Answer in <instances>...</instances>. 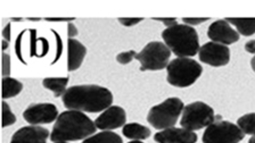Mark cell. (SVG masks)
Listing matches in <instances>:
<instances>
[{"mask_svg": "<svg viewBox=\"0 0 255 143\" xmlns=\"http://www.w3.org/2000/svg\"><path fill=\"white\" fill-rule=\"evenodd\" d=\"M64 106L69 110L82 113H101L113 103V94L107 87L96 84L74 85L62 97Z\"/></svg>", "mask_w": 255, "mask_h": 143, "instance_id": "cell-1", "label": "cell"}, {"mask_svg": "<svg viewBox=\"0 0 255 143\" xmlns=\"http://www.w3.org/2000/svg\"><path fill=\"white\" fill-rule=\"evenodd\" d=\"M96 130L95 122L82 111L66 110L56 119L50 133V141L55 143L86 140L95 134Z\"/></svg>", "mask_w": 255, "mask_h": 143, "instance_id": "cell-2", "label": "cell"}, {"mask_svg": "<svg viewBox=\"0 0 255 143\" xmlns=\"http://www.w3.org/2000/svg\"><path fill=\"white\" fill-rule=\"evenodd\" d=\"M166 47L180 58H190L198 54L199 40L197 31L186 24H177L162 32Z\"/></svg>", "mask_w": 255, "mask_h": 143, "instance_id": "cell-3", "label": "cell"}, {"mask_svg": "<svg viewBox=\"0 0 255 143\" xmlns=\"http://www.w3.org/2000/svg\"><path fill=\"white\" fill-rule=\"evenodd\" d=\"M166 79L175 87H188L193 85L203 73V67L191 58H175L166 67Z\"/></svg>", "mask_w": 255, "mask_h": 143, "instance_id": "cell-4", "label": "cell"}, {"mask_svg": "<svg viewBox=\"0 0 255 143\" xmlns=\"http://www.w3.org/2000/svg\"><path fill=\"white\" fill-rule=\"evenodd\" d=\"M183 102L179 98H167L166 100L151 107L147 115V122L156 130H166L174 127L182 114Z\"/></svg>", "mask_w": 255, "mask_h": 143, "instance_id": "cell-5", "label": "cell"}, {"mask_svg": "<svg viewBox=\"0 0 255 143\" xmlns=\"http://www.w3.org/2000/svg\"><path fill=\"white\" fill-rule=\"evenodd\" d=\"M215 121V115L212 107L202 101H195L185 106L180 119L182 129L188 131H198L210 126Z\"/></svg>", "mask_w": 255, "mask_h": 143, "instance_id": "cell-6", "label": "cell"}, {"mask_svg": "<svg viewBox=\"0 0 255 143\" xmlns=\"http://www.w3.org/2000/svg\"><path fill=\"white\" fill-rule=\"evenodd\" d=\"M171 50L165 43L159 41H151L142 48L137 54L135 59L140 63V71H161L169 65Z\"/></svg>", "mask_w": 255, "mask_h": 143, "instance_id": "cell-7", "label": "cell"}, {"mask_svg": "<svg viewBox=\"0 0 255 143\" xmlns=\"http://www.w3.org/2000/svg\"><path fill=\"white\" fill-rule=\"evenodd\" d=\"M245 134L238 125L231 122L221 121L220 116L206 127L203 134V143H239L244 139Z\"/></svg>", "mask_w": 255, "mask_h": 143, "instance_id": "cell-8", "label": "cell"}, {"mask_svg": "<svg viewBox=\"0 0 255 143\" xmlns=\"http://www.w3.org/2000/svg\"><path fill=\"white\" fill-rule=\"evenodd\" d=\"M58 116L57 107L53 103H32L23 113V118L31 125L50 124Z\"/></svg>", "mask_w": 255, "mask_h": 143, "instance_id": "cell-9", "label": "cell"}, {"mask_svg": "<svg viewBox=\"0 0 255 143\" xmlns=\"http://www.w3.org/2000/svg\"><path fill=\"white\" fill-rule=\"evenodd\" d=\"M198 57L202 63L213 67L226 66L230 62V49L217 42H207L199 48Z\"/></svg>", "mask_w": 255, "mask_h": 143, "instance_id": "cell-10", "label": "cell"}, {"mask_svg": "<svg viewBox=\"0 0 255 143\" xmlns=\"http://www.w3.org/2000/svg\"><path fill=\"white\" fill-rule=\"evenodd\" d=\"M207 37L212 40V42L220 43L223 46H229L238 41L239 33L231 27L226 19H219V21L213 22L209 26Z\"/></svg>", "mask_w": 255, "mask_h": 143, "instance_id": "cell-11", "label": "cell"}, {"mask_svg": "<svg viewBox=\"0 0 255 143\" xmlns=\"http://www.w3.org/2000/svg\"><path fill=\"white\" fill-rule=\"evenodd\" d=\"M127 114L122 107L111 106L104 110L99 116L95 119V125L98 130L112 131L126 125Z\"/></svg>", "mask_w": 255, "mask_h": 143, "instance_id": "cell-12", "label": "cell"}, {"mask_svg": "<svg viewBox=\"0 0 255 143\" xmlns=\"http://www.w3.org/2000/svg\"><path fill=\"white\" fill-rule=\"evenodd\" d=\"M48 138H50V134L45 127L30 125L16 131L11 137L10 143H47Z\"/></svg>", "mask_w": 255, "mask_h": 143, "instance_id": "cell-13", "label": "cell"}, {"mask_svg": "<svg viewBox=\"0 0 255 143\" xmlns=\"http://www.w3.org/2000/svg\"><path fill=\"white\" fill-rule=\"evenodd\" d=\"M197 134L186 129L170 127L155 134L154 140L157 143H196Z\"/></svg>", "mask_w": 255, "mask_h": 143, "instance_id": "cell-14", "label": "cell"}, {"mask_svg": "<svg viewBox=\"0 0 255 143\" xmlns=\"http://www.w3.org/2000/svg\"><path fill=\"white\" fill-rule=\"evenodd\" d=\"M87 55V48L75 39L67 40V70L73 72L80 69Z\"/></svg>", "mask_w": 255, "mask_h": 143, "instance_id": "cell-15", "label": "cell"}, {"mask_svg": "<svg viewBox=\"0 0 255 143\" xmlns=\"http://www.w3.org/2000/svg\"><path fill=\"white\" fill-rule=\"evenodd\" d=\"M122 133L126 138L133 141L146 140L150 137V130L148 127L143 126L138 123H128L122 129Z\"/></svg>", "mask_w": 255, "mask_h": 143, "instance_id": "cell-16", "label": "cell"}, {"mask_svg": "<svg viewBox=\"0 0 255 143\" xmlns=\"http://www.w3.org/2000/svg\"><path fill=\"white\" fill-rule=\"evenodd\" d=\"M69 83V77H47L42 81V85L50 90L56 98L63 97L66 92V86Z\"/></svg>", "mask_w": 255, "mask_h": 143, "instance_id": "cell-17", "label": "cell"}, {"mask_svg": "<svg viewBox=\"0 0 255 143\" xmlns=\"http://www.w3.org/2000/svg\"><path fill=\"white\" fill-rule=\"evenodd\" d=\"M230 25L236 27V31L244 37H251L255 33V18H227Z\"/></svg>", "mask_w": 255, "mask_h": 143, "instance_id": "cell-18", "label": "cell"}, {"mask_svg": "<svg viewBox=\"0 0 255 143\" xmlns=\"http://www.w3.org/2000/svg\"><path fill=\"white\" fill-rule=\"evenodd\" d=\"M23 84L13 77L8 76L2 78V98H14L22 92Z\"/></svg>", "mask_w": 255, "mask_h": 143, "instance_id": "cell-19", "label": "cell"}, {"mask_svg": "<svg viewBox=\"0 0 255 143\" xmlns=\"http://www.w3.org/2000/svg\"><path fill=\"white\" fill-rule=\"evenodd\" d=\"M82 143H123V141L119 134L111 132V131H103L101 133L87 138Z\"/></svg>", "mask_w": 255, "mask_h": 143, "instance_id": "cell-20", "label": "cell"}, {"mask_svg": "<svg viewBox=\"0 0 255 143\" xmlns=\"http://www.w3.org/2000/svg\"><path fill=\"white\" fill-rule=\"evenodd\" d=\"M237 125L244 134L255 137V113L246 114L241 118H238Z\"/></svg>", "mask_w": 255, "mask_h": 143, "instance_id": "cell-21", "label": "cell"}, {"mask_svg": "<svg viewBox=\"0 0 255 143\" xmlns=\"http://www.w3.org/2000/svg\"><path fill=\"white\" fill-rule=\"evenodd\" d=\"M16 123V116L10 110V107L8 106L6 101L2 102V127L10 126Z\"/></svg>", "mask_w": 255, "mask_h": 143, "instance_id": "cell-22", "label": "cell"}, {"mask_svg": "<svg viewBox=\"0 0 255 143\" xmlns=\"http://www.w3.org/2000/svg\"><path fill=\"white\" fill-rule=\"evenodd\" d=\"M135 56H137V53L134 50L123 51V53L117 56V62L121 65H127V64H130L133 59H135Z\"/></svg>", "mask_w": 255, "mask_h": 143, "instance_id": "cell-23", "label": "cell"}, {"mask_svg": "<svg viewBox=\"0 0 255 143\" xmlns=\"http://www.w3.org/2000/svg\"><path fill=\"white\" fill-rule=\"evenodd\" d=\"M10 74V57L9 55L2 54V75L3 77H8Z\"/></svg>", "mask_w": 255, "mask_h": 143, "instance_id": "cell-24", "label": "cell"}, {"mask_svg": "<svg viewBox=\"0 0 255 143\" xmlns=\"http://www.w3.org/2000/svg\"><path fill=\"white\" fill-rule=\"evenodd\" d=\"M143 18H118L119 23H121L123 26H127V27H130V26H133V25H137L138 23L142 22Z\"/></svg>", "mask_w": 255, "mask_h": 143, "instance_id": "cell-25", "label": "cell"}, {"mask_svg": "<svg viewBox=\"0 0 255 143\" xmlns=\"http://www.w3.org/2000/svg\"><path fill=\"white\" fill-rule=\"evenodd\" d=\"M209 21V18L204 17V18H182L183 24L189 26H194V25H198V24H202L204 22Z\"/></svg>", "mask_w": 255, "mask_h": 143, "instance_id": "cell-26", "label": "cell"}, {"mask_svg": "<svg viewBox=\"0 0 255 143\" xmlns=\"http://www.w3.org/2000/svg\"><path fill=\"white\" fill-rule=\"evenodd\" d=\"M78 34L79 31L77 29V26H75L72 22L67 24V35H69V39H74Z\"/></svg>", "mask_w": 255, "mask_h": 143, "instance_id": "cell-27", "label": "cell"}, {"mask_svg": "<svg viewBox=\"0 0 255 143\" xmlns=\"http://www.w3.org/2000/svg\"><path fill=\"white\" fill-rule=\"evenodd\" d=\"M154 21H158V22H162L164 25L167 27H172L174 25H177L178 22H177V18H153Z\"/></svg>", "mask_w": 255, "mask_h": 143, "instance_id": "cell-28", "label": "cell"}, {"mask_svg": "<svg viewBox=\"0 0 255 143\" xmlns=\"http://www.w3.org/2000/svg\"><path fill=\"white\" fill-rule=\"evenodd\" d=\"M245 50L255 56V40H250L249 42L245 43Z\"/></svg>", "mask_w": 255, "mask_h": 143, "instance_id": "cell-29", "label": "cell"}, {"mask_svg": "<svg viewBox=\"0 0 255 143\" xmlns=\"http://www.w3.org/2000/svg\"><path fill=\"white\" fill-rule=\"evenodd\" d=\"M2 38H3V40H6V41H8V42L10 41V24H7V25L3 27Z\"/></svg>", "mask_w": 255, "mask_h": 143, "instance_id": "cell-30", "label": "cell"}, {"mask_svg": "<svg viewBox=\"0 0 255 143\" xmlns=\"http://www.w3.org/2000/svg\"><path fill=\"white\" fill-rule=\"evenodd\" d=\"M48 22H69L74 21V18H45Z\"/></svg>", "mask_w": 255, "mask_h": 143, "instance_id": "cell-31", "label": "cell"}, {"mask_svg": "<svg viewBox=\"0 0 255 143\" xmlns=\"http://www.w3.org/2000/svg\"><path fill=\"white\" fill-rule=\"evenodd\" d=\"M8 48V41L6 40H2V50H6Z\"/></svg>", "mask_w": 255, "mask_h": 143, "instance_id": "cell-32", "label": "cell"}, {"mask_svg": "<svg viewBox=\"0 0 255 143\" xmlns=\"http://www.w3.org/2000/svg\"><path fill=\"white\" fill-rule=\"evenodd\" d=\"M251 66H252L253 71L255 72V56H254V57L252 58V61H251Z\"/></svg>", "mask_w": 255, "mask_h": 143, "instance_id": "cell-33", "label": "cell"}, {"mask_svg": "<svg viewBox=\"0 0 255 143\" xmlns=\"http://www.w3.org/2000/svg\"><path fill=\"white\" fill-rule=\"evenodd\" d=\"M249 143H255V137H252L250 139V141H249Z\"/></svg>", "mask_w": 255, "mask_h": 143, "instance_id": "cell-34", "label": "cell"}, {"mask_svg": "<svg viewBox=\"0 0 255 143\" xmlns=\"http://www.w3.org/2000/svg\"><path fill=\"white\" fill-rule=\"evenodd\" d=\"M29 19V21H33V22H38V21H40V18H27Z\"/></svg>", "mask_w": 255, "mask_h": 143, "instance_id": "cell-35", "label": "cell"}, {"mask_svg": "<svg viewBox=\"0 0 255 143\" xmlns=\"http://www.w3.org/2000/svg\"><path fill=\"white\" fill-rule=\"evenodd\" d=\"M11 21H14V22H21L22 18H11Z\"/></svg>", "mask_w": 255, "mask_h": 143, "instance_id": "cell-36", "label": "cell"}, {"mask_svg": "<svg viewBox=\"0 0 255 143\" xmlns=\"http://www.w3.org/2000/svg\"><path fill=\"white\" fill-rule=\"evenodd\" d=\"M128 143H143L141 141H131V142H128Z\"/></svg>", "mask_w": 255, "mask_h": 143, "instance_id": "cell-37", "label": "cell"}, {"mask_svg": "<svg viewBox=\"0 0 255 143\" xmlns=\"http://www.w3.org/2000/svg\"><path fill=\"white\" fill-rule=\"evenodd\" d=\"M55 143H69V142H55Z\"/></svg>", "mask_w": 255, "mask_h": 143, "instance_id": "cell-38", "label": "cell"}]
</instances>
